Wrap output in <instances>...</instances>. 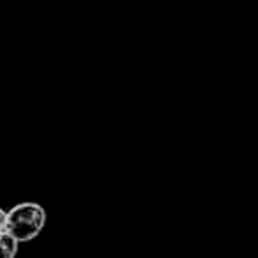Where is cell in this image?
Listing matches in <instances>:
<instances>
[{
  "instance_id": "cell-1",
  "label": "cell",
  "mask_w": 258,
  "mask_h": 258,
  "mask_svg": "<svg viewBox=\"0 0 258 258\" xmlns=\"http://www.w3.org/2000/svg\"><path fill=\"white\" fill-rule=\"evenodd\" d=\"M44 223L46 213L42 206L34 204V202H23V204L14 206L7 213L6 232H9L20 242L30 241L37 237L39 232L44 228Z\"/></svg>"
},
{
  "instance_id": "cell-3",
  "label": "cell",
  "mask_w": 258,
  "mask_h": 258,
  "mask_svg": "<svg viewBox=\"0 0 258 258\" xmlns=\"http://www.w3.org/2000/svg\"><path fill=\"white\" fill-rule=\"evenodd\" d=\"M6 220H7V213L0 207V232L6 230Z\"/></svg>"
},
{
  "instance_id": "cell-2",
  "label": "cell",
  "mask_w": 258,
  "mask_h": 258,
  "mask_svg": "<svg viewBox=\"0 0 258 258\" xmlns=\"http://www.w3.org/2000/svg\"><path fill=\"white\" fill-rule=\"evenodd\" d=\"M18 239L13 237L9 232H0V258H14L18 253Z\"/></svg>"
}]
</instances>
